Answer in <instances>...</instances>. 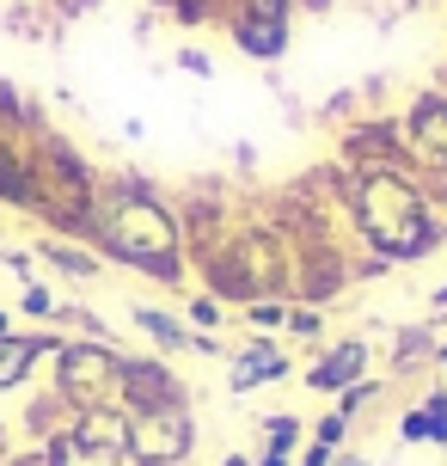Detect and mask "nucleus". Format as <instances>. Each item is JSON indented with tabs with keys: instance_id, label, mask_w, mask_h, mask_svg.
<instances>
[{
	"instance_id": "nucleus-1",
	"label": "nucleus",
	"mask_w": 447,
	"mask_h": 466,
	"mask_svg": "<svg viewBox=\"0 0 447 466\" xmlns=\"http://www.w3.org/2000/svg\"><path fill=\"white\" fill-rule=\"evenodd\" d=\"M93 252L117 270L160 282V289H184L190 295V252L172 197H160L154 178L142 172H104L98 185V221H93Z\"/></svg>"
},
{
	"instance_id": "nucleus-2",
	"label": "nucleus",
	"mask_w": 447,
	"mask_h": 466,
	"mask_svg": "<svg viewBox=\"0 0 447 466\" xmlns=\"http://www.w3.org/2000/svg\"><path fill=\"white\" fill-rule=\"evenodd\" d=\"M31 160H37V215H31V221H37L44 233H55V239L93 246L98 185H104V172H98L62 129L31 136Z\"/></svg>"
},
{
	"instance_id": "nucleus-3",
	"label": "nucleus",
	"mask_w": 447,
	"mask_h": 466,
	"mask_svg": "<svg viewBox=\"0 0 447 466\" xmlns=\"http://www.w3.org/2000/svg\"><path fill=\"white\" fill-rule=\"evenodd\" d=\"M343 228L362 252H380L399 239V228L429 203V178L417 166H386V172H343Z\"/></svg>"
},
{
	"instance_id": "nucleus-4",
	"label": "nucleus",
	"mask_w": 447,
	"mask_h": 466,
	"mask_svg": "<svg viewBox=\"0 0 447 466\" xmlns=\"http://www.w3.org/2000/svg\"><path fill=\"white\" fill-rule=\"evenodd\" d=\"M117 369H123V344H93V338H68L49 362V387L68 399L74 411L86 405H117Z\"/></svg>"
},
{
	"instance_id": "nucleus-5",
	"label": "nucleus",
	"mask_w": 447,
	"mask_h": 466,
	"mask_svg": "<svg viewBox=\"0 0 447 466\" xmlns=\"http://www.w3.org/2000/svg\"><path fill=\"white\" fill-rule=\"evenodd\" d=\"M355 289V239H301L294 270H288V301L294 307H337Z\"/></svg>"
},
{
	"instance_id": "nucleus-6",
	"label": "nucleus",
	"mask_w": 447,
	"mask_h": 466,
	"mask_svg": "<svg viewBox=\"0 0 447 466\" xmlns=\"http://www.w3.org/2000/svg\"><path fill=\"white\" fill-rule=\"evenodd\" d=\"M117 405L129 411V418H154V411H190V380L172 369V356H154V350H123Z\"/></svg>"
},
{
	"instance_id": "nucleus-7",
	"label": "nucleus",
	"mask_w": 447,
	"mask_h": 466,
	"mask_svg": "<svg viewBox=\"0 0 447 466\" xmlns=\"http://www.w3.org/2000/svg\"><path fill=\"white\" fill-rule=\"evenodd\" d=\"M294 0H233L227 6V19H221V31H227V44L245 56V62H263V68H276L288 56V44H294Z\"/></svg>"
},
{
	"instance_id": "nucleus-8",
	"label": "nucleus",
	"mask_w": 447,
	"mask_h": 466,
	"mask_svg": "<svg viewBox=\"0 0 447 466\" xmlns=\"http://www.w3.org/2000/svg\"><path fill=\"white\" fill-rule=\"evenodd\" d=\"M337 166L343 172H386V166H417L404 141L399 111H362L355 123L337 129Z\"/></svg>"
},
{
	"instance_id": "nucleus-9",
	"label": "nucleus",
	"mask_w": 447,
	"mask_h": 466,
	"mask_svg": "<svg viewBox=\"0 0 447 466\" xmlns=\"http://www.w3.org/2000/svg\"><path fill=\"white\" fill-rule=\"evenodd\" d=\"M129 411L123 405H86L68 423V454L74 466H129Z\"/></svg>"
},
{
	"instance_id": "nucleus-10",
	"label": "nucleus",
	"mask_w": 447,
	"mask_h": 466,
	"mask_svg": "<svg viewBox=\"0 0 447 466\" xmlns=\"http://www.w3.org/2000/svg\"><path fill=\"white\" fill-rule=\"evenodd\" d=\"M196 411H154L129 423V466H190Z\"/></svg>"
},
{
	"instance_id": "nucleus-11",
	"label": "nucleus",
	"mask_w": 447,
	"mask_h": 466,
	"mask_svg": "<svg viewBox=\"0 0 447 466\" xmlns=\"http://www.w3.org/2000/svg\"><path fill=\"white\" fill-rule=\"evenodd\" d=\"M404 141H411V160L417 172H442L447 178V86H423L399 105Z\"/></svg>"
},
{
	"instance_id": "nucleus-12",
	"label": "nucleus",
	"mask_w": 447,
	"mask_h": 466,
	"mask_svg": "<svg viewBox=\"0 0 447 466\" xmlns=\"http://www.w3.org/2000/svg\"><path fill=\"white\" fill-rule=\"evenodd\" d=\"M368 369H374V344L368 338H325V344L306 356V393L319 399H337L343 387H355V380H368Z\"/></svg>"
},
{
	"instance_id": "nucleus-13",
	"label": "nucleus",
	"mask_w": 447,
	"mask_h": 466,
	"mask_svg": "<svg viewBox=\"0 0 447 466\" xmlns=\"http://www.w3.org/2000/svg\"><path fill=\"white\" fill-rule=\"evenodd\" d=\"M288 369L294 362H288L283 331H252L239 350H227V393H258L270 380H283Z\"/></svg>"
},
{
	"instance_id": "nucleus-14",
	"label": "nucleus",
	"mask_w": 447,
	"mask_h": 466,
	"mask_svg": "<svg viewBox=\"0 0 447 466\" xmlns=\"http://www.w3.org/2000/svg\"><path fill=\"white\" fill-rule=\"evenodd\" d=\"M68 344L55 326H37V331H13V338H0V393H19L31 387V374L37 362H55V350Z\"/></svg>"
},
{
	"instance_id": "nucleus-15",
	"label": "nucleus",
	"mask_w": 447,
	"mask_h": 466,
	"mask_svg": "<svg viewBox=\"0 0 447 466\" xmlns=\"http://www.w3.org/2000/svg\"><path fill=\"white\" fill-rule=\"evenodd\" d=\"M0 209L6 215H37V160H31V141L6 136L0 129Z\"/></svg>"
},
{
	"instance_id": "nucleus-16",
	"label": "nucleus",
	"mask_w": 447,
	"mask_h": 466,
	"mask_svg": "<svg viewBox=\"0 0 447 466\" xmlns=\"http://www.w3.org/2000/svg\"><path fill=\"white\" fill-rule=\"evenodd\" d=\"M442 246H447V209L429 197L423 209H417V215L399 228V239L386 246V258H392V270H404V264H423V258H435Z\"/></svg>"
},
{
	"instance_id": "nucleus-17",
	"label": "nucleus",
	"mask_w": 447,
	"mask_h": 466,
	"mask_svg": "<svg viewBox=\"0 0 447 466\" xmlns=\"http://www.w3.org/2000/svg\"><path fill=\"white\" fill-rule=\"evenodd\" d=\"M399 442L404 448H447V380H429L423 399L399 411Z\"/></svg>"
},
{
	"instance_id": "nucleus-18",
	"label": "nucleus",
	"mask_w": 447,
	"mask_h": 466,
	"mask_svg": "<svg viewBox=\"0 0 447 466\" xmlns=\"http://www.w3.org/2000/svg\"><path fill=\"white\" fill-rule=\"evenodd\" d=\"M31 258H37L44 270H55V277H68V282H98L104 277V258H98L93 246H80V239L37 233V239H31Z\"/></svg>"
},
{
	"instance_id": "nucleus-19",
	"label": "nucleus",
	"mask_w": 447,
	"mask_h": 466,
	"mask_svg": "<svg viewBox=\"0 0 447 466\" xmlns=\"http://www.w3.org/2000/svg\"><path fill=\"white\" fill-rule=\"evenodd\" d=\"M435 338H442V326H435V319H423V326H399V331H392L386 380L399 387L404 374H429V369H435Z\"/></svg>"
},
{
	"instance_id": "nucleus-20",
	"label": "nucleus",
	"mask_w": 447,
	"mask_h": 466,
	"mask_svg": "<svg viewBox=\"0 0 447 466\" xmlns=\"http://www.w3.org/2000/svg\"><path fill=\"white\" fill-rule=\"evenodd\" d=\"M129 319H135V331L154 344V356H178V350H190V326H184V313H172V307L135 301V307H129Z\"/></svg>"
},
{
	"instance_id": "nucleus-21",
	"label": "nucleus",
	"mask_w": 447,
	"mask_h": 466,
	"mask_svg": "<svg viewBox=\"0 0 447 466\" xmlns=\"http://www.w3.org/2000/svg\"><path fill=\"white\" fill-rule=\"evenodd\" d=\"M68 423H74V405L55 387H44V393L25 405V430H31V442H49V436H68Z\"/></svg>"
},
{
	"instance_id": "nucleus-22",
	"label": "nucleus",
	"mask_w": 447,
	"mask_h": 466,
	"mask_svg": "<svg viewBox=\"0 0 447 466\" xmlns=\"http://www.w3.org/2000/svg\"><path fill=\"white\" fill-rule=\"evenodd\" d=\"M227 6H233V0H154V13L172 19V25H184V31L221 25V19H227Z\"/></svg>"
},
{
	"instance_id": "nucleus-23",
	"label": "nucleus",
	"mask_w": 447,
	"mask_h": 466,
	"mask_svg": "<svg viewBox=\"0 0 447 466\" xmlns=\"http://www.w3.org/2000/svg\"><path fill=\"white\" fill-rule=\"evenodd\" d=\"M258 436H263L270 454H301V448H306V423L294 418V411H263Z\"/></svg>"
},
{
	"instance_id": "nucleus-24",
	"label": "nucleus",
	"mask_w": 447,
	"mask_h": 466,
	"mask_svg": "<svg viewBox=\"0 0 447 466\" xmlns=\"http://www.w3.org/2000/svg\"><path fill=\"white\" fill-rule=\"evenodd\" d=\"M362 111H368V105H362V86H337V93H331L325 105L313 111V123H325V129H343V123H355Z\"/></svg>"
},
{
	"instance_id": "nucleus-25",
	"label": "nucleus",
	"mask_w": 447,
	"mask_h": 466,
	"mask_svg": "<svg viewBox=\"0 0 447 466\" xmlns=\"http://www.w3.org/2000/svg\"><path fill=\"white\" fill-rule=\"evenodd\" d=\"M55 307H62V295H55V282L31 277V282L19 289V313H25V319H37V326H49V319H55Z\"/></svg>"
},
{
	"instance_id": "nucleus-26",
	"label": "nucleus",
	"mask_w": 447,
	"mask_h": 466,
	"mask_svg": "<svg viewBox=\"0 0 447 466\" xmlns=\"http://www.w3.org/2000/svg\"><path fill=\"white\" fill-rule=\"evenodd\" d=\"M6 466H74L68 454V436H49V442H31V448H13Z\"/></svg>"
},
{
	"instance_id": "nucleus-27",
	"label": "nucleus",
	"mask_w": 447,
	"mask_h": 466,
	"mask_svg": "<svg viewBox=\"0 0 447 466\" xmlns=\"http://www.w3.org/2000/svg\"><path fill=\"white\" fill-rule=\"evenodd\" d=\"M184 326L190 331H221L227 326V307L214 301V295H203V289H190L184 295Z\"/></svg>"
},
{
	"instance_id": "nucleus-28",
	"label": "nucleus",
	"mask_w": 447,
	"mask_h": 466,
	"mask_svg": "<svg viewBox=\"0 0 447 466\" xmlns=\"http://www.w3.org/2000/svg\"><path fill=\"white\" fill-rule=\"evenodd\" d=\"M288 307H294V301H283V295H258V301H245L239 313H245V326H252V331H283L288 326Z\"/></svg>"
},
{
	"instance_id": "nucleus-29",
	"label": "nucleus",
	"mask_w": 447,
	"mask_h": 466,
	"mask_svg": "<svg viewBox=\"0 0 447 466\" xmlns=\"http://www.w3.org/2000/svg\"><path fill=\"white\" fill-rule=\"evenodd\" d=\"M350 436H355V423L331 405V411H319V418L306 423V442H325V448H350Z\"/></svg>"
},
{
	"instance_id": "nucleus-30",
	"label": "nucleus",
	"mask_w": 447,
	"mask_h": 466,
	"mask_svg": "<svg viewBox=\"0 0 447 466\" xmlns=\"http://www.w3.org/2000/svg\"><path fill=\"white\" fill-rule=\"evenodd\" d=\"M283 338H301V344H325V307H288V326Z\"/></svg>"
},
{
	"instance_id": "nucleus-31",
	"label": "nucleus",
	"mask_w": 447,
	"mask_h": 466,
	"mask_svg": "<svg viewBox=\"0 0 447 466\" xmlns=\"http://www.w3.org/2000/svg\"><path fill=\"white\" fill-rule=\"evenodd\" d=\"M172 68L190 74V80H214V56H209V49H196V44H184L178 56H172Z\"/></svg>"
},
{
	"instance_id": "nucleus-32",
	"label": "nucleus",
	"mask_w": 447,
	"mask_h": 466,
	"mask_svg": "<svg viewBox=\"0 0 447 466\" xmlns=\"http://www.w3.org/2000/svg\"><path fill=\"white\" fill-rule=\"evenodd\" d=\"M386 270H392V258H380V252H362V246H355V282H380Z\"/></svg>"
},
{
	"instance_id": "nucleus-33",
	"label": "nucleus",
	"mask_w": 447,
	"mask_h": 466,
	"mask_svg": "<svg viewBox=\"0 0 447 466\" xmlns=\"http://www.w3.org/2000/svg\"><path fill=\"white\" fill-rule=\"evenodd\" d=\"M49 13H55V19L68 25V19H86V13H98V6H104V0H44Z\"/></svg>"
},
{
	"instance_id": "nucleus-34",
	"label": "nucleus",
	"mask_w": 447,
	"mask_h": 466,
	"mask_svg": "<svg viewBox=\"0 0 447 466\" xmlns=\"http://www.w3.org/2000/svg\"><path fill=\"white\" fill-rule=\"evenodd\" d=\"M331 454H337V448H325V442H306L301 454H294V466H331Z\"/></svg>"
},
{
	"instance_id": "nucleus-35",
	"label": "nucleus",
	"mask_w": 447,
	"mask_h": 466,
	"mask_svg": "<svg viewBox=\"0 0 447 466\" xmlns=\"http://www.w3.org/2000/svg\"><path fill=\"white\" fill-rule=\"evenodd\" d=\"M429 319H435V326L447 319V282H442V289H429Z\"/></svg>"
},
{
	"instance_id": "nucleus-36",
	"label": "nucleus",
	"mask_w": 447,
	"mask_h": 466,
	"mask_svg": "<svg viewBox=\"0 0 447 466\" xmlns=\"http://www.w3.org/2000/svg\"><path fill=\"white\" fill-rule=\"evenodd\" d=\"M331 466H374V461H368L362 448H337V454H331Z\"/></svg>"
},
{
	"instance_id": "nucleus-37",
	"label": "nucleus",
	"mask_w": 447,
	"mask_h": 466,
	"mask_svg": "<svg viewBox=\"0 0 447 466\" xmlns=\"http://www.w3.org/2000/svg\"><path fill=\"white\" fill-rule=\"evenodd\" d=\"M294 6H301V13H313V19H325V13H337L343 0H294Z\"/></svg>"
},
{
	"instance_id": "nucleus-38",
	"label": "nucleus",
	"mask_w": 447,
	"mask_h": 466,
	"mask_svg": "<svg viewBox=\"0 0 447 466\" xmlns=\"http://www.w3.org/2000/svg\"><path fill=\"white\" fill-rule=\"evenodd\" d=\"M252 466H294V454H270V448H258V454H252Z\"/></svg>"
},
{
	"instance_id": "nucleus-39",
	"label": "nucleus",
	"mask_w": 447,
	"mask_h": 466,
	"mask_svg": "<svg viewBox=\"0 0 447 466\" xmlns=\"http://www.w3.org/2000/svg\"><path fill=\"white\" fill-rule=\"evenodd\" d=\"M435 374H447V338H435Z\"/></svg>"
},
{
	"instance_id": "nucleus-40",
	"label": "nucleus",
	"mask_w": 447,
	"mask_h": 466,
	"mask_svg": "<svg viewBox=\"0 0 447 466\" xmlns=\"http://www.w3.org/2000/svg\"><path fill=\"white\" fill-rule=\"evenodd\" d=\"M6 454H13V430L0 423V466H6Z\"/></svg>"
},
{
	"instance_id": "nucleus-41",
	"label": "nucleus",
	"mask_w": 447,
	"mask_h": 466,
	"mask_svg": "<svg viewBox=\"0 0 447 466\" xmlns=\"http://www.w3.org/2000/svg\"><path fill=\"white\" fill-rule=\"evenodd\" d=\"M0 338H13V313L6 307H0Z\"/></svg>"
},
{
	"instance_id": "nucleus-42",
	"label": "nucleus",
	"mask_w": 447,
	"mask_h": 466,
	"mask_svg": "<svg viewBox=\"0 0 447 466\" xmlns=\"http://www.w3.org/2000/svg\"><path fill=\"white\" fill-rule=\"evenodd\" d=\"M221 466H252V454H227V461H221Z\"/></svg>"
}]
</instances>
